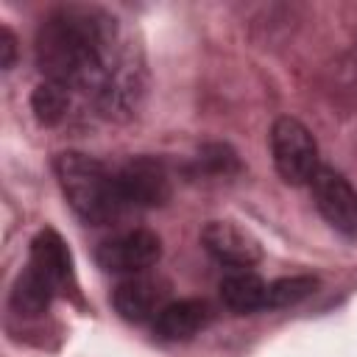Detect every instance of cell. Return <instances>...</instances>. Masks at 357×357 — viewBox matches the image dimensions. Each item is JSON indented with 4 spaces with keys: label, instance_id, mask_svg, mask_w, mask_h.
Segmentation results:
<instances>
[{
    "label": "cell",
    "instance_id": "9c48e42d",
    "mask_svg": "<svg viewBox=\"0 0 357 357\" xmlns=\"http://www.w3.org/2000/svg\"><path fill=\"white\" fill-rule=\"evenodd\" d=\"M28 268L33 273H39L56 293L73 282V259H70V248L67 243L59 237V231L53 229H42L33 240H31V262Z\"/></svg>",
    "mask_w": 357,
    "mask_h": 357
},
{
    "label": "cell",
    "instance_id": "5bb4252c",
    "mask_svg": "<svg viewBox=\"0 0 357 357\" xmlns=\"http://www.w3.org/2000/svg\"><path fill=\"white\" fill-rule=\"evenodd\" d=\"M318 290V279L315 276H284L268 284V296H265V310H279V307H293L304 298H310Z\"/></svg>",
    "mask_w": 357,
    "mask_h": 357
},
{
    "label": "cell",
    "instance_id": "9a60e30c",
    "mask_svg": "<svg viewBox=\"0 0 357 357\" xmlns=\"http://www.w3.org/2000/svg\"><path fill=\"white\" fill-rule=\"evenodd\" d=\"M198 165H201L204 170H209V173H218V176H220V173L229 176V173L240 170L237 153H234L229 145H220V142L204 145V148H201V156H198Z\"/></svg>",
    "mask_w": 357,
    "mask_h": 357
},
{
    "label": "cell",
    "instance_id": "6da1fadb",
    "mask_svg": "<svg viewBox=\"0 0 357 357\" xmlns=\"http://www.w3.org/2000/svg\"><path fill=\"white\" fill-rule=\"evenodd\" d=\"M114 17L95 6H61L36 31V61L45 81L67 89H95L98 98L120 73L114 59Z\"/></svg>",
    "mask_w": 357,
    "mask_h": 357
},
{
    "label": "cell",
    "instance_id": "3957f363",
    "mask_svg": "<svg viewBox=\"0 0 357 357\" xmlns=\"http://www.w3.org/2000/svg\"><path fill=\"white\" fill-rule=\"evenodd\" d=\"M271 153L284 184H310L318 173V145L310 128L296 117H279L271 126Z\"/></svg>",
    "mask_w": 357,
    "mask_h": 357
},
{
    "label": "cell",
    "instance_id": "8992f818",
    "mask_svg": "<svg viewBox=\"0 0 357 357\" xmlns=\"http://www.w3.org/2000/svg\"><path fill=\"white\" fill-rule=\"evenodd\" d=\"M318 212L326 218L332 229L346 237H357V192L351 184L332 167H318L310 181Z\"/></svg>",
    "mask_w": 357,
    "mask_h": 357
},
{
    "label": "cell",
    "instance_id": "52a82bcc",
    "mask_svg": "<svg viewBox=\"0 0 357 357\" xmlns=\"http://www.w3.org/2000/svg\"><path fill=\"white\" fill-rule=\"evenodd\" d=\"M201 243L218 262L231 268H251L262 259L259 240L231 220H209L201 229Z\"/></svg>",
    "mask_w": 357,
    "mask_h": 357
},
{
    "label": "cell",
    "instance_id": "7a4b0ae2",
    "mask_svg": "<svg viewBox=\"0 0 357 357\" xmlns=\"http://www.w3.org/2000/svg\"><path fill=\"white\" fill-rule=\"evenodd\" d=\"M53 167L67 204L86 223L100 226L117 218V212L123 209V201L117 192V178L103 167V162L81 151H64L56 156Z\"/></svg>",
    "mask_w": 357,
    "mask_h": 357
},
{
    "label": "cell",
    "instance_id": "ba28073f",
    "mask_svg": "<svg viewBox=\"0 0 357 357\" xmlns=\"http://www.w3.org/2000/svg\"><path fill=\"white\" fill-rule=\"evenodd\" d=\"M167 282L159 276H145V273H134L128 279H123L114 287V307L126 321H145V318H156L162 312L167 301Z\"/></svg>",
    "mask_w": 357,
    "mask_h": 357
},
{
    "label": "cell",
    "instance_id": "5b68a950",
    "mask_svg": "<svg viewBox=\"0 0 357 357\" xmlns=\"http://www.w3.org/2000/svg\"><path fill=\"white\" fill-rule=\"evenodd\" d=\"M162 257V240L148 229H134L100 243L95 259L109 273H142Z\"/></svg>",
    "mask_w": 357,
    "mask_h": 357
},
{
    "label": "cell",
    "instance_id": "277c9868",
    "mask_svg": "<svg viewBox=\"0 0 357 357\" xmlns=\"http://www.w3.org/2000/svg\"><path fill=\"white\" fill-rule=\"evenodd\" d=\"M117 192L123 206H137V209H151L162 206L170 198V178L162 162L151 156H137L126 162L117 173Z\"/></svg>",
    "mask_w": 357,
    "mask_h": 357
},
{
    "label": "cell",
    "instance_id": "4fadbf2b",
    "mask_svg": "<svg viewBox=\"0 0 357 357\" xmlns=\"http://www.w3.org/2000/svg\"><path fill=\"white\" fill-rule=\"evenodd\" d=\"M31 109L42 126H56L67 117L70 109V89L56 81H42L31 95Z\"/></svg>",
    "mask_w": 357,
    "mask_h": 357
},
{
    "label": "cell",
    "instance_id": "30bf717a",
    "mask_svg": "<svg viewBox=\"0 0 357 357\" xmlns=\"http://www.w3.org/2000/svg\"><path fill=\"white\" fill-rule=\"evenodd\" d=\"M209 324V307L201 298H178L162 307V312L153 318V335L167 343L190 340Z\"/></svg>",
    "mask_w": 357,
    "mask_h": 357
},
{
    "label": "cell",
    "instance_id": "7c38bea8",
    "mask_svg": "<svg viewBox=\"0 0 357 357\" xmlns=\"http://www.w3.org/2000/svg\"><path fill=\"white\" fill-rule=\"evenodd\" d=\"M53 287L39 276V273H33L31 268L28 271H22L20 276H17V282H14V290H11V307H14V312H20V315H42L47 307H50V298H53Z\"/></svg>",
    "mask_w": 357,
    "mask_h": 357
},
{
    "label": "cell",
    "instance_id": "2e32d148",
    "mask_svg": "<svg viewBox=\"0 0 357 357\" xmlns=\"http://www.w3.org/2000/svg\"><path fill=\"white\" fill-rule=\"evenodd\" d=\"M14 56H17V42H14V33H11V31L3 25V28H0V67H3V70H11Z\"/></svg>",
    "mask_w": 357,
    "mask_h": 357
},
{
    "label": "cell",
    "instance_id": "8fae6325",
    "mask_svg": "<svg viewBox=\"0 0 357 357\" xmlns=\"http://www.w3.org/2000/svg\"><path fill=\"white\" fill-rule=\"evenodd\" d=\"M265 296H268V284L251 271H237L220 279V298L231 312L245 315L265 310Z\"/></svg>",
    "mask_w": 357,
    "mask_h": 357
}]
</instances>
